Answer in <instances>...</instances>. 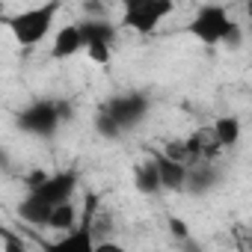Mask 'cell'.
Instances as JSON below:
<instances>
[{"label":"cell","instance_id":"9","mask_svg":"<svg viewBox=\"0 0 252 252\" xmlns=\"http://www.w3.org/2000/svg\"><path fill=\"white\" fill-rule=\"evenodd\" d=\"M184 152H187V166H199V163H217V158L222 155L211 125L196 128L190 137H184Z\"/></svg>","mask_w":252,"mask_h":252},{"label":"cell","instance_id":"17","mask_svg":"<svg viewBox=\"0 0 252 252\" xmlns=\"http://www.w3.org/2000/svg\"><path fill=\"white\" fill-rule=\"evenodd\" d=\"M169 228H172V237H175L178 243L190 237V231H187V225H184V222H181L178 217H169Z\"/></svg>","mask_w":252,"mask_h":252},{"label":"cell","instance_id":"15","mask_svg":"<svg viewBox=\"0 0 252 252\" xmlns=\"http://www.w3.org/2000/svg\"><path fill=\"white\" fill-rule=\"evenodd\" d=\"M77 222H80V214H77L74 202H68V205H60V208L48 217V225H45V228H51V231H57V234H68Z\"/></svg>","mask_w":252,"mask_h":252},{"label":"cell","instance_id":"6","mask_svg":"<svg viewBox=\"0 0 252 252\" xmlns=\"http://www.w3.org/2000/svg\"><path fill=\"white\" fill-rule=\"evenodd\" d=\"M98 205H101V196L98 193H86V202H83V211H80V222L68 234H60L54 240L39 237V252H95L92 217H95Z\"/></svg>","mask_w":252,"mask_h":252},{"label":"cell","instance_id":"11","mask_svg":"<svg viewBox=\"0 0 252 252\" xmlns=\"http://www.w3.org/2000/svg\"><path fill=\"white\" fill-rule=\"evenodd\" d=\"M83 51V42H80V30H77V21H68L63 24L57 33H54V42H51V60H71Z\"/></svg>","mask_w":252,"mask_h":252},{"label":"cell","instance_id":"8","mask_svg":"<svg viewBox=\"0 0 252 252\" xmlns=\"http://www.w3.org/2000/svg\"><path fill=\"white\" fill-rule=\"evenodd\" d=\"M77 30H80L86 57L95 65H110L116 42H119V24L110 18H83V21H77Z\"/></svg>","mask_w":252,"mask_h":252},{"label":"cell","instance_id":"14","mask_svg":"<svg viewBox=\"0 0 252 252\" xmlns=\"http://www.w3.org/2000/svg\"><path fill=\"white\" fill-rule=\"evenodd\" d=\"M134 187L143 196H158L160 193V178H158V169H155V160L152 158L134 166Z\"/></svg>","mask_w":252,"mask_h":252},{"label":"cell","instance_id":"3","mask_svg":"<svg viewBox=\"0 0 252 252\" xmlns=\"http://www.w3.org/2000/svg\"><path fill=\"white\" fill-rule=\"evenodd\" d=\"M184 33L190 39H196L205 48H240L243 42V30L240 24L231 18L225 3H202L196 6L193 18L184 24Z\"/></svg>","mask_w":252,"mask_h":252},{"label":"cell","instance_id":"1","mask_svg":"<svg viewBox=\"0 0 252 252\" xmlns=\"http://www.w3.org/2000/svg\"><path fill=\"white\" fill-rule=\"evenodd\" d=\"M80 187V172L77 169H60V172H36L27 184V193L21 196L15 214L18 220H24L27 225H36V228H45L48 225V217L60 208V205H68L74 202V193Z\"/></svg>","mask_w":252,"mask_h":252},{"label":"cell","instance_id":"2","mask_svg":"<svg viewBox=\"0 0 252 252\" xmlns=\"http://www.w3.org/2000/svg\"><path fill=\"white\" fill-rule=\"evenodd\" d=\"M149 110H152V98L140 89L110 95L92 119L95 134L104 137V140H122L125 134H131L134 128H140L146 122Z\"/></svg>","mask_w":252,"mask_h":252},{"label":"cell","instance_id":"4","mask_svg":"<svg viewBox=\"0 0 252 252\" xmlns=\"http://www.w3.org/2000/svg\"><path fill=\"white\" fill-rule=\"evenodd\" d=\"M71 104L63 98H36L27 107L15 113V128L36 140H51L60 134V128L71 119Z\"/></svg>","mask_w":252,"mask_h":252},{"label":"cell","instance_id":"5","mask_svg":"<svg viewBox=\"0 0 252 252\" xmlns=\"http://www.w3.org/2000/svg\"><path fill=\"white\" fill-rule=\"evenodd\" d=\"M63 12V3L60 0H48V3H39V6H27V9H18L12 15L3 18L6 30L12 33V39L21 45V48H39L57 27V18Z\"/></svg>","mask_w":252,"mask_h":252},{"label":"cell","instance_id":"10","mask_svg":"<svg viewBox=\"0 0 252 252\" xmlns=\"http://www.w3.org/2000/svg\"><path fill=\"white\" fill-rule=\"evenodd\" d=\"M152 160H155V169H158V178H160V190H169V193H184L190 166L175 163V160L163 158L160 152H155V155H152Z\"/></svg>","mask_w":252,"mask_h":252},{"label":"cell","instance_id":"13","mask_svg":"<svg viewBox=\"0 0 252 252\" xmlns=\"http://www.w3.org/2000/svg\"><path fill=\"white\" fill-rule=\"evenodd\" d=\"M217 184H220V169H217V163H199V166H190L184 193H208V190H214Z\"/></svg>","mask_w":252,"mask_h":252},{"label":"cell","instance_id":"18","mask_svg":"<svg viewBox=\"0 0 252 252\" xmlns=\"http://www.w3.org/2000/svg\"><path fill=\"white\" fill-rule=\"evenodd\" d=\"M95 252H128V249L110 237V240H95Z\"/></svg>","mask_w":252,"mask_h":252},{"label":"cell","instance_id":"16","mask_svg":"<svg viewBox=\"0 0 252 252\" xmlns=\"http://www.w3.org/2000/svg\"><path fill=\"white\" fill-rule=\"evenodd\" d=\"M0 249H3V252H30L27 240L15 228H9V225H0Z\"/></svg>","mask_w":252,"mask_h":252},{"label":"cell","instance_id":"12","mask_svg":"<svg viewBox=\"0 0 252 252\" xmlns=\"http://www.w3.org/2000/svg\"><path fill=\"white\" fill-rule=\"evenodd\" d=\"M211 131H214L220 149L228 152V149H234V146L240 143V137H243V122H240L237 116H220L217 122H211Z\"/></svg>","mask_w":252,"mask_h":252},{"label":"cell","instance_id":"7","mask_svg":"<svg viewBox=\"0 0 252 252\" xmlns=\"http://www.w3.org/2000/svg\"><path fill=\"white\" fill-rule=\"evenodd\" d=\"M172 12H175L172 0H128V3H122V15L116 24H119V30H134L140 36H149Z\"/></svg>","mask_w":252,"mask_h":252}]
</instances>
